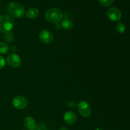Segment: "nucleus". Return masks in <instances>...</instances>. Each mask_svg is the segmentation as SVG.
<instances>
[{
    "mask_svg": "<svg viewBox=\"0 0 130 130\" xmlns=\"http://www.w3.org/2000/svg\"><path fill=\"white\" fill-rule=\"evenodd\" d=\"M7 11L12 17L19 19L22 17L25 14V8L19 3L12 1L8 4Z\"/></svg>",
    "mask_w": 130,
    "mask_h": 130,
    "instance_id": "1",
    "label": "nucleus"
},
{
    "mask_svg": "<svg viewBox=\"0 0 130 130\" xmlns=\"http://www.w3.org/2000/svg\"><path fill=\"white\" fill-rule=\"evenodd\" d=\"M15 25L13 19L9 15L0 16V32L3 33L10 32Z\"/></svg>",
    "mask_w": 130,
    "mask_h": 130,
    "instance_id": "2",
    "label": "nucleus"
},
{
    "mask_svg": "<svg viewBox=\"0 0 130 130\" xmlns=\"http://www.w3.org/2000/svg\"><path fill=\"white\" fill-rule=\"evenodd\" d=\"M45 17L50 22L57 24L62 20L63 13L62 11L57 8H51L46 12Z\"/></svg>",
    "mask_w": 130,
    "mask_h": 130,
    "instance_id": "3",
    "label": "nucleus"
},
{
    "mask_svg": "<svg viewBox=\"0 0 130 130\" xmlns=\"http://www.w3.org/2000/svg\"><path fill=\"white\" fill-rule=\"evenodd\" d=\"M77 109L82 116L85 118H89L91 116V109L88 103L86 102V101L82 100L77 105Z\"/></svg>",
    "mask_w": 130,
    "mask_h": 130,
    "instance_id": "4",
    "label": "nucleus"
},
{
    "mask_svg": "<svg viewBox=\"0 0 130 130\" xmlns=\"http://www.w3.org/2000/svg\"><path fill=\"white\" fill-rule=\"evenodd\" d=\"M12 104L14 107L16 108L17 109L22 110L27 106L28 101L26 98L20 95V96H17L13 99Z\"/></svg>",
    "mask_w": 130,
    "mask_h": 130,
    "instance_id": "5",
    "label": "nucleus"
},
{
    "mask_svg": "<svg viewBox=\"0 0 130 130\" xmlns=\"http://www.w3.org/2000/svg\"><path fill=\"white\" fill-rule=\"evenodd\" d=\"M7 64L12 68H17L20 67L22 63L20 57L15 53H10L6 58Z\"/></svg>",
    "mask_w": 130,
    "mask_h": 130,
    "instance_id": "6",
    "label": "nucleus"
},
{
    "mask_svg": "<svg viewBox=\"0 0 130 130\" xmlns=\"http://www.w3.org/2000/svg\"><path fill=\"white\" fill-rule=\"evenodd\" d=\"M107 15L110 20L114 22L119 21L122 17V13L120 10L116 7L110 8L107 11Z\"/></svg>",
    "mask_w": 130,
    "mask_h": 130,
    "instance_id": "7",
    "label": "nucleus"
},
{
    "mask_svg": "<svg viewBox=\"0 0 130 130\" xmlns=\"http://www.w3.org/2000/svg\"><path fill=\"white\" fill-rule=\"evenodd\" d=\"M39 38L40 40L45 44H50L53 40V35L48 30H43L39 33Z\"/></svg>",
    "mask_w": 130,
    "mask_h": 130,
    "instance_id": "8",
    "label": "nucleus"
},
{
    "mask_svg": "<svg viewBox=\"0 0 130 130\" xmlns=\"http://www.w3.org/2000/svg\"><path fill=\"white\" fill-rule=\"evenodd\" d=\"M77 115L72 111H67L63 115V120L67 124L72 125L77 121Z\"/></svg>",
    "mask_w": 130,
    "mask_h": 130,
    "instance_id": "9",
    "label": "nucleus"
},
{
    "mask_svg": "<svg viewBox=\"0 0 130 130\" xmlns=\"http://www.w3.org/2000/svg\"><path fill=\"white\" fill-rule=\"evenodd\" d=\"M24 124L27 130H35L36 123L35 120L30 116H27L24 119Z\"/></svg>",
    "mask_w": 130,
    "mask_h": 130,
    "instance_id": "10",
    "label": "nucleus"
},
{
    "mask_svg": "<svg viewBox=\"0 0 130 130\" xmlns=\"http://www.w3.org/2000/svg\"><path fill=\"white\" fill-rule=\"evenodd\" d=\"M39 15V10L36 8H30L25 13V16L29 19H36Z\"/></svg>",
    "mask_w": 130,
    "mask_h": 130,
    "instance_id": "11",
    "label": "nucleus"
},
{
    "mask_svg": "<svg viewBox=\"0 0 130 130\" xmlns=\"http://www.w3.org/2000/svg\"><path fill=\"white\" fill-rule=\"evenodd\" d=\"M73 22L69 19H64L62 21L61 26L63 29L66 30H70L73 27Z\"/></svg>",
    "mask_w": 130,
    "mask_h": 130,
    "instance_id": "12",
    "label": "nucleus"
},
{
    "mask_svg": "<svg viewBox=\"0 0 130 130\" xmlns=\"http://www.w3.org/2000/svg\"><path fill=\"white\" fill-rule=\"evenodd\" d=\"M9 52V47L6 43L0 42V53L6 54Z\"/></svg>",
    "mask_w": 130,
    "mask_h": 130,
    "instance_id": "13",
    "label": "nucleus"
},
{
    "mask_svg": "<svg viewBox=\"0 0 130 130\" xmlns=\"http://www.w3.org/2000/svg\"><path fill=\"white\" fill-rule=\"evenodd\" d=\"M116 31L122 34V33H124L126 30V26L123 23L119 22L117 24L116 27Z\"/></svg>",
    "mask_w": 130,
    "mask_h": 130,
    "instance_id": "14",
    "label": "nucleus"
},
{
    "mask_svg": "<svg viewBox=\"0 0 130 130\" xmlns=\"http://www.w3.org/2000/svg\"><path fill=\"white\" fill-rule=\"evenodd\" d=\"M5 39L6 42L8 43H11V42L13 41L14 40V36L12 33L10 32H7L5 34Z\"/></svg>",
    "mask_w": 130,
    "mask_h": 130,
    "instance_id": "15",
    "label": "nucleus"
},
{
    "mask_svg": "<svg viewBox=\"0 0 130 130\" xmlns=\"http://www.w3.org/2000/svg\"><path fill=\"white\" fill-rule=\"evenodd\" d=\"M99 3L102 6H110L114 3V0H99Z\"/></svg>",
    "mask_w": 130,
    "mask_h": 130,
    "instance_id": "16",
    "label": "nucleus"
},
{
    "mask_svg": "<svg viewBox=\"0 0 130 130\" xmlns=\"http://www.w3.org/2000/svg\"><path fill=\"white\" fill-rule=\"evenodd\" d=\"M35 130H48V129H47L46 125L44 123L40 122L36 124Z\"/></svg>",
    "mask_w": 130,
    "mask_h": 130,
    "instance_id": "17",
    "label": "nucleus"
},
{
    "mask_svg": "<svg viewBox=\"0 0 130 130\" xmlns=\"http://www.w3.org/2000/svg\"><path fill=\"white\" fill-rule=\"evenodd\" d=\"M6 64V61H5V58L3 56L0 55V69L3 68Z\"/></svg>",
    "mask_w": 130,
    "mask_h": 130,
    "instance_id": "18",
    "label": "nucleus"
},
{
    "mask_svg": "<svg viewBox=\"0 0 130 130\" xmlns=\"http://www.w3.org/2000/svg\"><path fill=\"white\" fill-rule=\"evenodd\" d=\"M68 106L71 108H74L75 107L77 106V104L76 103V102L72 100V101H70L68 102Z\"/></svg>",
    "mask_w": 130,
    "mask_h": 130,
    "instance_id": "19",
    "label": "nucleus"
},
{
    "mask_svg": "<svg viewBox=\"0 0 130 130\" xmlns=\"http://www.w3.org/2000/svg\"><path fill=\"white\" fill-rule=\"evenodd\" d=\"M55 29L56 30H59V29H60V25L58 24V23L55 24Z\"/></svg>",
    "mask_w": 130,
    "mask_h": 130,
    "instance_id": "20",
    "label": "nucleus"
},
{
    "mask_svg": "<svg viewBox=\"0 0 130 130\" xmlns=\"http://www.w3.org/2000/svg\"><path fill=\"white\" fill-rule=\"evenodd\" d=\"M16 50H17V48L15 46H13L11 48V51L12 52V53H15V52H16Z\"/></svg>",
    "mask_w": 130,
    "mask_h": 130,
    "instance_id": "21",
    "label": "nucleus"
},
{
    "mask_svg": "<svg viewBox=\"0 0 130 130\" xmlns=\"http://www.w3.org/2000/svg\"><path fill=\"white\" fill-rule=\"evenodd\" d=\"M59 130H68V129L67 128H66V127H62Z\"/></svg>",
    "mask_w": 130,
    "mask_h": 130,
    "instance_id": "22",
    "label": "nucleus"
},
{
    "mask_svg": "<svg viewBox=\"0 0 130 130\" xmlns=\"http://www.w3.org/2000/svg\"><path fill=\"white\" fill-rule=\"evenodd\" d=\"M96 130H104V129H103L102 128H96Z\"/></svg>",
    "mask_w": 130,
    "mask_h": 130,
    "instance_id": "23",
    "label": "nucleus"
}]
</instances>
